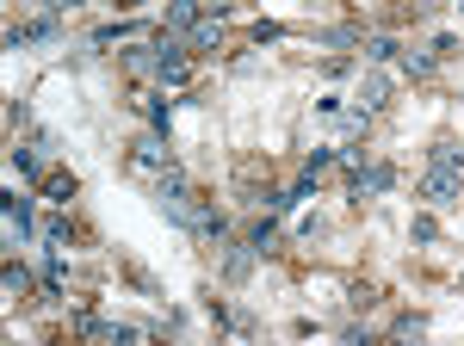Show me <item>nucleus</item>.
Listing matches in <instances>:
<instances>
[{"mask_svg":"<svg viewBox=\"0 0 464 346\" xmlns=\"http://www.w3.org/2000/svg\"><path fill=\"white\" fill-rule=\"evenodd\" d=\"M155 205L168 210V216H174V223H186V229H192V223H198V192H192V179H186V173L179 168H168L161 173V179H155Z\"/></svg>","mask_w":464,"mask_h":346,"instance_id":"f257e3e1","label":"nucleus"},{"mask_svg":"<svg viewBox=\"0 0 464 346\" xmlns=\"http://www.w3.org/2000/svg\"><path fill=\"white\" fill-rule=\"evenodd\" d=\"M168 168H174V149H168V137H161V130H149V137L130 142V173H137V179H149V186H155Z\"/></svg>","mask_w":464,"mask_h":346,"instance_id":"f03ea898","label":"nucleus"},{"mask_svg":"<svg viewBox=\"0 0 464 346\" xmlns=\"http://www.w3.org/2000/svg\"><path fill=\"white\" fill-rule=\"evenodd\" d=\"M421 198H428V205H459L464 198V173L459 168H433L428 161V173H421Z\"/></svg>","mask_w":464,"mask_h":346,"instance_id":"7ed1b4c3","label":"nucleus"},{"mask_svg":"<svg viewBox=\"0 0 464 346\" xmlns=\"http://www.w3.org/2000/svg\"><path fill=\"white\" fill-rule=\"evenodd\" d=\"M396 186V168L391 161H372V168H359L353 173V205H372V198H384Z\"/></svg>","mask_w":464,"mask_h":346,"instance_id":"20e7f679","label":"nucleus"},{"mask_svg":"<svg viewBox=\"0 0 464 346\" xmlns=\"http://www.w3.org/2000/svg\"><path fill=\"white\" fill-rule=\"evenodd\" d=\"M198 19H205V0H174V6H168V19H161V32H168V37H192Z\"/></svg>","mask_w":464,"mask_h":346,"instance_id":"39448f33","label":"nucleus"},{"mask_svg":"<svg viewBox=\"0 0 464 346\" xmlns=\"http://www.w3.org/2000/svg\"><path fill=\"white\" fill-rule=\"evenodd\" d=\"M56 32H63V25H56V13H50V19H25V25H6V43H13V50H25V43H50Z\"/></svg>","mask_w":464,"mask_h":346,"instance_id":"423d86ee","label":"nucleus"},{"mask_svg":"<svg viewBox=\"0 0 464 346\" xmlns=\"http://www.w3.org/2000/svg\"><path fill=\"white\" fill-rule=\"evenodd\" d=\"M384 100H391V81H384V74H365V81H359V100H353V118L384 111Z\"/></svg>","mask_w":464,"mask_h":346,"instance_id":"0eeeda50","label":"nucleus"},{"mask_svg":"<svg viewBox=\"0 0 464 346\" xmlns=\"http://www.w3.org/2000/svg\"><path fill=\"white\" fill-rule=\"evenodd\" d=\"M25 235H32V205L25 198H6V242L19 247Z\"/></svg>","mask_w":464,"mask_h":346,"instance_id":"6e6552de","label":"nucleus"},{"mask_svg":"<svg viewBox=\"0 0 464 346\" xmlns=\"http://www.w3.org/2000/svg\"><path fill=\"white\" fill-rule=\"evenodd\" d=\"M74 192H81V186H74V173H63V168L44 173V198H50V205H69Z\"/></svg>","mask_w":464,"mask_h":346,"instance_id":"1a4fd4ad","label":"nucleus"},{"mask_svg":"<svg viewBox=\"0 0 464 346\" xmlns=\"http://www.w3.org/2000/svg\"><path fill=\"white\" fill-rule=\"evenodd\" d=\"M433 69H440V50H402V74L409 81H428Z\"/></svg>","mask_w":464,"mask_h":346,"instance_id":"9d476101","label":"nucleus"},{"mask_svg":"<svg viewBox=\"0 0 464 346\" xmlns=\"http://www.w3.org/2000/svg\"><path fill=\"white\" fill-rule=\"evenodd\" d=\"M254 260H260V254H254L248 242H242V247H229V260H223V278H229V284H242V278L254 273Z\"/></svg>","mask_w":464,"mask_h":346,"instance_id":"9b49d317","label":"nucleus"},{"mask_svg":"<svg viewBox=\"0 0 464 346\" xmlns=\"http://www.w3.org/2000/svg\"><path fill=\"white\" fill-rule=\"evenodd\" d=\"M143 25H100V32H93V43H100V50H111V43H143Z\"/></svg>","mask_w":464,"mask_h":346,"instance_id":"f8f14e48","label":"nucleus"},{"mask_svg":"<svg viewBox=\"0 0 464 346\" xmlns=\"http://www.w3.org/2000/svg\"><path fill=\"white\" fill-rule=\"evenodd\" d=\"M217 37H223V19H198V25H192V37H186V50H211Z\"/></svg>","mask_w":464,"mask_h":346,"instance_id":"ddd939ff","label":"nucleus"},{"mask_svg":"<svg viewBox=\"0 0 464 346\" xmlns=\"http://www.w3.org/2000/svg\"><path fill=\"white\" fill-rule=\"evenodd\" d=\"M6 297H32V273H25V266H19V260H6Z\"/></svg>","mask_w":464,"mask_h":346,"instance_id":"4468645a","label":"nucleus"},{"mask_svg":"<svg viewBox=\"0 0 464 346\" xmlns=\"http://www.w3.org/2000/svg\"><path fill=\"white\" fill-rule=\"evenodd\" d=\"M433 168H459L464 173V142H452V137L433 142Z\"/></svg>","mask_w":464,"mask_h":346,"instance_id":"2eb2a0df","label":"nucleus"},{"mask_svg":"<svg viewBox=\"0 0 464 346\" xmlns=\"http://www.w3.org/2000/svg\"><path fill=\"white\" fill-rule=\"evenodd\" d=\"M248 247L260 254V260H266V254L279 247V229H273V223H254V229H248Z\"/></svg>","mask_w":464,"mask_h":346,"instance_id":"dca6fc26","label":"nucleus"},{"mask_svg":"<svg viewBox=\"0 0 464 346\" xmlns=\"http://www.w3.org/2000/svg\"><path fill=\"white\" fill-rule=\"evenodd\" d=\"M359 50H365V62H391V56L402 50V43H396V37H365Z\"/></svg>","mask_w":464,"mask_h":346,"instance_id":"f3484780","label":"nucleus"},{"mask_svg":"<svg viewBox=\"0 0 464 346\" xmlns=\"http://www.w3.org/2000/svg\"><path fill=\"white\" fill-rule=\"evenodd\" d=\"M143 118H149V130L168 137V100H143Z\"/></svg>","mask_w":464,"mask_h":346,"instance_id":"a211bd4d","label":"nucleus"},{"mask_svg":"<svg viewBox=\"0 0 464 346\" xmlns=\"http://www.w3.org/2000/svg\"><path fill=\"white\" fill-rule=\"evenodd\" d=\"M409 235L428 247V242H440V223H433V216H415V223H409Z\"/></svg>","mask_w":464,"mask_h":346,"instance_id":"6ab92c4d","label":"nucleus"},{"mask_svg":"<svg viewBox=\"0 0 464 346\" xmlns=\"http://www.w3.org/2000/svg\"><path fill=\"white\" fill-rule=\"evenodd\" d=\"M421 334H428L421 315H402V322H396V341H421Z\"/></svg>","mask_w":464,"mask_h":346,"instance_id":"aec40b11","label":"nucleus"},{"mask_svg":"<svg viewBox=\"0 0 464 346\" xmlns=\"http://www.w3.org/2000/svg\"><path fill=\"white\" fill-rule=\"evenodd\" d=\"M334 168V155H328V149H316V155H310V161H304V179H322V173Z\"/></svg>","mask_w":464,"mask_h":346,"instance_id":"412c9836","label":"nucleus"},{"mask_svg":"<svg viewBox=\"0 0 464 346\" xmlns=\"http://www.w3.org/2000/svg\"><path fill=\"white\" fill-rule=\"evenodd\" d=\"M279 37H285V25H273V19H260V25H254V43H279Z\"/></svg>","mask_w":464,"mask_h":346,"instance_id":"4be33fe9","label":"nucleus"},{"mask_svg":"<svg viewBox=\"0 0 464 346\" xmlns=\"http://www.w3.org/2000/svg\"><path fill=\"white\" fill-rule=\"evenodd\" d=\"M50 13H74V6H87V0H44Z\"/></svg>","mask_w":464,"mask_h":346,"instance_id":"5701e85b","label":"nucleus"}]
</instances>
